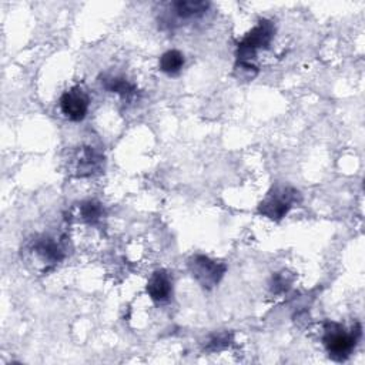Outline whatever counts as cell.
Masks as SVG:
<instances>
[{
	"instance_id": "5b68a950",
	"label": "cell",
	"mask_w": 365,
	"mask_h": 365,
	"mask_svg": "<svg viewBox=\"0 0 365 365\" xmlns=\"http://www.w3.org/2000/svg\"><path fill=\"white\" fill-rule=\"evenodd\" d=\"M90 107V97L83 87L74 86L66 90L60 97V110L70 121H81L86 118Z\"/></svg>"
},
{
	"instance_id": "7c38bea8",
	"label": "cell",
	"mask_w": 365,
	"mask_h": 365,
	"mask_svg": "<svg viewBox=\"0 0 365 365\" xmlns=\"http://www.w3.org/2000/svg\"><path fill=\"white\" fill-rule=\"evenodd\" d=\"M103 217V207L94 200L83 201L78 207V218L87 224H96Z\"/></svg>"
},
{
	"instance_id": "7a4b0ae2",
	"label": "cell",
	"mask_w": 365,
	"mask_h": 365,
	"mask_svg": "<svg viewBox=\"0 0 365 365\" xmlns=\"http://www.w3.org/2000/svg\"><path fill=\"white\" fill-rule=\"evenodd\" d=\"M275 27L272 21L262 19L258 24L238 43V53H237V68L244 71L255 70L257 67L252 66L251 60L255 58V54L259 48H267L274 37Z\"/></svg>"
},
{
	"instance_id": "30bf717a",
	"label": "cell",
	"mask_w": 365,
	"mask_h": 365,
	"mask_svg": "<svg viewBox=\"0 0 365 365\" xmlns=\"http://www.w3.org/2000/svg\"><path fill=\"white\" fill-rule=\"evenodd\" d=\"M184 63H185V60H184V56L181 51L168 50L161 54V57L158 60V67L163 73H165L168 76H175L182 70Z\"/></svg>"
},
{
	"instance_id": "277c9868",
	"label": "cell",
	"mask_w": 365,
	"mask_h": 365,
	"mask_svg": "<svg viewBox=\"0 0 365 365\" xmlns=\"http://www.w3.org/2000/svg\"><path fill=\"white\" fill-rule=\"evenodd\" d=\"M188 268L192 278L205 289H211L218 285L227 271V265L224 262L215 261L202 254L192 255L188 261Z\"/></svg>"
},
{
	"instance_id": "6da1fadb",
	"label": "cell",
	"mask_w": 365,
	"mask_h": 365,
	"mask_svg": "<svg viewBox=\"0 0 365 365\" xmlns=\"http://www.w3.org/2000/svg\"><path fill=\"white\" fill-rule=\"evenodd\" d=\"M361 336V325L355 324L351 331H346L341 324L334 321L324 322L322 344L328 355L338 362L345 361L354 351Z\"/></svg>"
},
{
	"instance_id": "52a82bcc",
	"label": "cell",
	"mask_w": 365,
	"mask_h": 365,
	"mask_svg": "<svg viewBox=\"0 0 365 365\" xmlns=\"http://www.w3.org/2000/svg\"><path fill=\"white\" fill-rule=\"evenodd\" d=\"M30 252L38 259L41 265L46 267V271L47 268L58 264L64 257L63 248L57 241H54V238L50 237H41L36 240L30 247Z\"/></svg>"
},
{
	"instance_id": "9c48e42d",
	"label": "cell",
	"mask_w": 365,
	"mask_h": 365,
	"mask_svg": "<svg viewBox=\"0 0 365 365\" xmlns=\"http://www.w3.org/2000/svg\"><path fill=\"white\" fill-rule=\"evenodd\" d=\"M210 7L208 1H201V0H178L171 3L173 13L182 20L188 19H195L202 16L207 9Z\"/></svg>"
},
{
	"instance_id": "ba28073f",
	"label": "cell",
	"mask_w": 365,
	"mask_h": 365,
	"mask_svg": "<svg viewBox=\"0 0 365 365\" xmlns=\"http://www.w3.org/2000/svg\"><path fill=\"white\" fill-rule=\"evenodd\" d=\"M147 294L154 302H165L173 294V281L165 269H157L147 282Z\"/></svg>"
},
{
	"instance_id": "4fadbf2b",
	"label": "cell",
	"mask_w": 365,
	"mask_h": 365,
	"mask_svg": "<svg viewBox=\"0 0 365 365\" xmlns=\"http://www.w3.org/2000/svg\"><path fill=\"white\" fill-rule=\"evenodd\" d=\"M230 335L227 332H221V334H215L210 338V342L207 344V349L208 351H220L222 348H225L230 344Z\"/></svg>"
},
{
	"instance_id": "8992f818",
	"label": "cell",
	"mask_w": 365,
	"mask_h": 365,
	"mask_svg": "<svg viewBox=\"0 0 365 365\" xmlns=\"http://www.w3.org/2000/svg\"><path fill=\"white\" fill-rule=\"evenodd\" d=\"M104 157L96 148L83 145L78 147L70 160V170L76 177H88L101 170Z\"/></svg>"
},
{
	"instance_id": "3957f363",
	"label": "cell",
	"mask_w": 365,
	"mask_h": 365,
	"mask_svg": "<svg viewBox=\"0 0 365 365\" xmlns=\"http://www.w3.org/2000/svg\"><path fill=\"white\" fill-rule=\"evenodd\" d=\"M299 200L301 195L295 188L288 185H277L259 202L258 212L264 217H268L269 220L279 221Z\"/></svg>"
},
{
	"instance_id": "8fae6325",
	"label": "cell",
	"mask_w": 365,
	"mask_h": 365,
	"mask_svg": "<svg viewBox=\"0 0 365 365\" xmlns=\"http://www.w3.org/2000/svg\"><path fill=\"white\" fill-rule=\"evenodd\" d=\"M101 84L107 91L117 93L121 97H130L135 91L134 84H131L124 77H118V76H103Z\"/></svg>"
}]
</instances>
